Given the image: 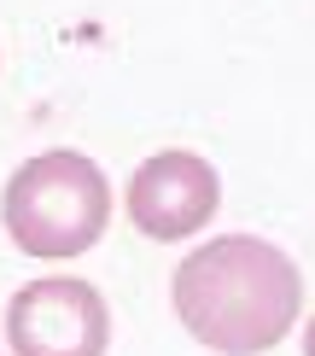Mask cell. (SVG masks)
<instances>
[{
    "mask_svg": "<svg viewBox=\"0 0 315 356\" xmlns=\"http://www.w3.org/2000/svg\"><path fill=\"white\" fill-rule=\"evenodd\" d=\"M170 304L181 327L216 356H263L298 327L304 275L275 240L216 234L187 251L170 275Z\"/></svg>",
    "mask_w": 315,
    "mask_h": 356,
    "instance_id": "6da1fadb",
    "label": "cell"
},
{
    "mask_svg": "<svg viewBox=\"0 0 315 356\" xmlns=\"http://www.w3.org/2000/svg\"><path fill=\"white\" fill-rule=\"evenodd\" d=\"M123 204H129V222L146 234V240H187L199 234L222 204V175L210 158L199 152H152L146 164H134L129 187H123Z\"/></svg>",
    "mask_w": 315,
    "mask_h": 356,
    "instance_id": "277c9868",
    "label": "cell"
},
{
    "mask_svg": "<svg viewBox=\"0 0 315 356\" xmlns=\"http://www.w3.org/2000/svg\"><path fill=\"white\" fill-rule=\"evenodd\" d=\"M0 222L24 257H82L111 222V181L88 152H35L0 193Z\"/></svg>",
    "mask_w": 315,
    "mask_h": 356,
    "instance_id": "7a4b0ae2",
    "label": "cell"
},
{
    "mask_svg": "<svg viewBox=\"0 0 315 356\" xmlns=\"http://www.w3.org/2000/svg\"><path fill=\"white\" fill-rule=\"evenodd\" d=\"M6 345L12 356H105L111 309H105L99 286L76 275L29 280L6 304Z\"/></svg>",
    "mask_w": 315,
    "mask_h": 356,
    "instance_id": "3957f363",
    "label": "cell"
}]
</instances>
